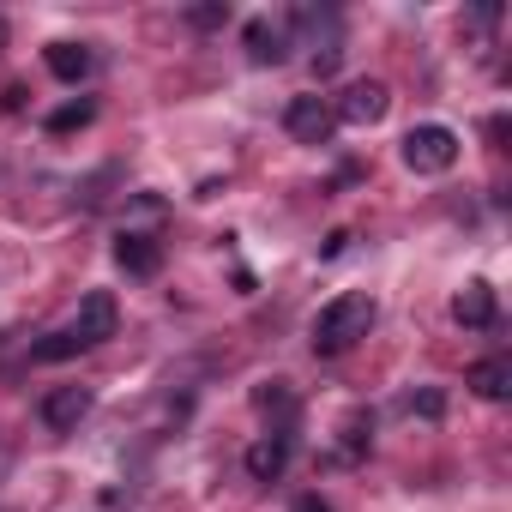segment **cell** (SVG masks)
<instances>
[{"label": "cell", "mask_w": 512, "mask_h": 512, "mask_svg": "<svg viewBox=\"0 0 512 512\" xmlns=\"http://www.w3.org/2000/svg\"><path fill=\"white\" fill-rule=\"evenodd\" d=\"M374 296H362V290H344V296H332L326 308H320V320H314V356H344L350 344H362L368 338V326H374Z\"/></svg>", "instance_id": "1"}, {"label": "cell", "mask_w": 512, "mask_h": 512, "mask_svg": "<svg viewBox=\"0 0 512 512\" xmlns=\"http://www.w3.org/2000/svg\"><path fill=\"white\" fill-rule=\"evenodd\" d=\"M404 163H410L416 175H446V169L458 163V133L440 127V121L410 127V133H404Z\"/></svg>", "instance_id": "2"}, {"label": "cell", "mask_w": 512, "mask_h": 512, "mask_svg": "<svg viewBox=\"0 0 512 512\" xmlns=\"http://www.w3.org/2000/svg\"><path fill=\"white\" fill-rule=\"evenodd\" d=\"M284 133H290L296 145H326V139L338 133V115H332L326 97H290V109H284Z\"/></svg>", "instance_id": "3"}, {"label": "cell", "mask_w": 512, "mask_h": 512, "mask_svg": "<svg viewBox=\"0 0 512 512\" xmlns=\"http://www.w3.org/2000/svg\"><path fill=\"white\" fill-rule=\"evenodd\" d=\"M386 109H392V91H386L380 79H356V85L332 103V115H338L344 127H374V121H386Z\"/></svg>", "instance_id": "4"}, {"label": "cell", "mask_w": 512, "mask_h": 512, "mask_svg": "<svg viewBox=\"0 0 512 512\" xmlns=\"http://www.w3.org/2000/svg\"><path fill=\"white\" fill-rule=\"evenodd\" d=\"M115 326H121V308H115V296H109V290H91V296L79 302L73 338H79L85 350H97V344H109V338H115Z\"/></svg>", "instance_id": "5"}, {"label": "cell", "mask_w": 512, "mask_h": 512, "mask_svg": "<svg viewBox=\"0 0 512 512\" xmlns=\"http://www.w3.org/2000/svg\"><path fill=\"white\" fill-rule=\"evenodd\" d=\"M115 266H121L127 278H157V272H163V241L145 235V229H121V235H115Z\"/></svg>", "instance_id": "6"}, {"label": "cell", "mask_w": 512, "mask_h": 512, "mask_svg": "<svg viewBox=\"0 0 512 512\" xmlns=\"http://www.w3.org/2000/svg\"><path fill=\"white\" fill-rule=\"evenodd\" d=\"M91 404H97L91 386H55V392L43 398V422H49L55 434H73V428L91 416Z\"/></svg>", "instance_id": "7"}, {"label": "cell", "mask_w": 512, "mask_h": 512, "mask_svg": "<svg viewBox=\"0 0 512 512\" xmlns=\"http://www.w3.org/2000/svg\"><path fill=\"white\" fill-rule=\"evenodd\" d=\"M452 320H458V326H470V332L494 326V284L470 278V284H464V290L452 296Z\"/></svg>", "instance_id": "8"}, {"label": "cell", "mask_w": 512, "mask_h": 512, "mask_svg": "<svg viewBox=\"0 0 512 512\" xmlns=\"http://www.w3.org/2000/svg\"><path fill=\"white\" fill-rule=\"evenodd\" d=\"M241 43H247V55L260 61V67H278V61L290 55V37H284V25H272V19H247Z\"/></svg>", "instance_id": "9"}, {"label": "cell", "mask_w": 512, "mask_h": 512, "mask_svg": "<svg viewBox=\"0 0 512 512\" xmlns=\"http://www.w3.org/2000/svg\"><path fill=\"white\" fill-rule=\"evenodd\" d=\"M284 464H290V434H266V440L247 446V476L253 482H278Z\"/></svg>", "instance_id": "10"}, {"label": "cell", "mask_w": 512, "mask_h": 512, "mask_svg": "<svg viewBox=\"0 0 512 512\" xmlns=\"http://www.w3.org/2000/svg\"><path fill=\"white\" fill-rule=\"evenodd\" d=\"M464 386H470L476 398H488V404H500V398L512 392V356H488V362H476V368L464 374Z\"/></svg>", "instance_id": "11"}, {"label": "cell", "mask_w": 512, "mask_h": 512, "mask_svg": "<svg viewBox=\"0 0 512 512\" xmlns=\"http://www.w3.org/2000/svg\"><path fill=\"white\" fill-rule=\"evenodd\" d=\"M43 61H49V73H55L61 85H79V79L97 67V55H91L85 43H49V49H43Z\"/></svg>", "instance_id": "12"}, {"label": "cell", "mask_w": 512, "mask_h": 512, "mask_svg": "<svg viewBox=\"0 0 512 512\" xmlns=\"http://www.w3.org/2000/svg\"><path fill=\"white\" fill-rule=\"evenodd\" d=\"M97 121V103L91 97H79V103H61L55 115H49V133L61 139V133H79V127H91Z\"/></svg>", "instance_id": "13"}, {"label": "cell", "mask_w": 512, "mask_h": 512, "mask_svg": "<svg viewBox=\"0 0 512 512\" xmlns=\"http://www.w3.org/2000/svg\"><path fill=\"white\" fill-rule=\"evenodd\" d=\"M253 404H260L266 416L278 410V416H284V428H290V416H296V392H290V380H266L260 392H253Z\"/></svg>", "instance_id": "14"}, {"label": "cell", "mask_w": 512, "mask_h": 512, "mask_svg": "<svg viewBox=\"0 0 512 512\" xmlns=\"http://www.w3.org/2000/svg\"><path fill=\"white\" fill-rule=\"evenodd\" d=\"M79 350H85V344L73 338V326H61V332H49L31 356H37V362H67V356H79Z\"/></svg>", "instance_id": "15"}, {"label": "cell", "mask_w": 512, "mask_h": 512, "mask_svg": "<svg viewBox=\"0 0 512 512\" xmlns=\"http://www.w3.org/2000/svg\"><path fill=\"white\" fill-rule=\"evenodd\" d=\"M187 25H193V31H217V25H229V7H223V0H211V7H193Z\"/></svg>", "instance_id": "16"}, {"label": "cell", "mask_w": 512, "mask_h": 512, "mask_svg": "<svg viewBox=\"0 0 512 512\" xmlns=\"http://www.w3.org/2000/svg\"><path fill=\"white\" fill-rule=\"evenodd\" d=\"M338 61H344V49H338V43H326V49L314 55V79H332V73H338Z\"/></svg>", "instance_id": "17"}, {"label": "cell", "mask_w": 512, "mask_h": 512, "mask_svg": "<svg viewBox=\"0 0 512 512\" xmlns=\"http://www.w3.org/2000/svg\"><path fill=\"white\" fill-rule=\"evenodd\" d=\"M362 428H374V422H368V416L356 410V416L344 422V446H350V452H362V446H368V434H362Z\"/></svg>", "instance_id": "18"}, {"label": "cell", "mask_w": 512, "mask_h": 512, "mask_svg": "<svg viewBox=\"0 0 512 512\" xmlns=\"http://www.w3.org/2000/svg\"><path fill=\"white\" fill-rule=\"evenodd\" d=\"M410 410H422V416H440V410H446V398H440V392H416V398H410Z\"/></svg>", "instance_id": "19"}, {"label": "cell", "mask_w": 512, "mask_h": 512, "mask_svg": "<svg viewBox=\"0 0 512 512\" xmlns=\"http://www.w3.org/2000/svg\"><path fill=\"white\" fill-rule=\"evenodd\" d=\"M290 512H338V506H332V500H320V494H296V506H290Z\"/></svg>", "instance_id": "20"}, {"label": "cell", "mask_w": 512, "mask_h": 512, "mask_svg": "<svg viewBox=\"0 0 512 512\" xmlns=\"http://www.w3.org/2000/svg\"><path fill=\"white\" fill-rule=\"evenodd\" d=\"M344 241H350V229H332V235L320 241V253H326V260H338V253H344Z\"/></svg>", "instance_id": "21"}, {"label": "cell", "mask_w": 512, "mask_h": 512, "mask_svg": "<svg viewBox=\"0 0 512 512\" xmlns=\"http://www.w3.org/2000/svg\"><path fill=\"white\" fill-rule=\"evenodd\" d=\"M7 37H13V31H7V19H0V49H7Z\"/></svg>", "instance_id": "22"}]
</instances>
